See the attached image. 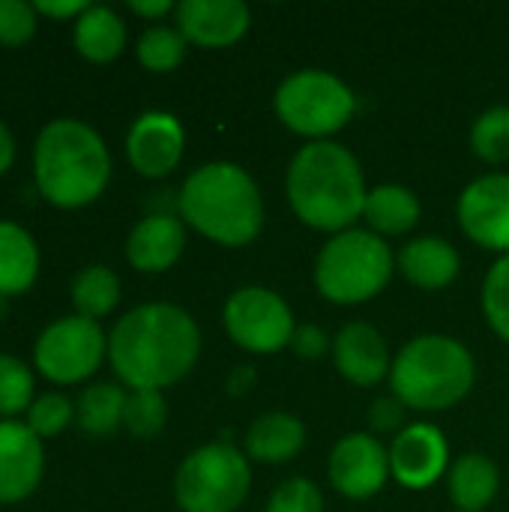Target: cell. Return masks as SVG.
<instances>
[{"label":"cell","mask_w":509,"mask_h":512,"mask_svg":"<svg viewBox=\"0 0 509 512\" xmlns=\"http://www.w3.org/2000/svg\"><path fill=\"white\" fill-rule=\"evenodd\" d=\"M201 333L189 312L171 303H144L126 312L108 339V357L132 390H165L198 360Z\"/></svg>","instance_id":"1"},{"label":"cell","mask_w":509,"mask_h":512,"mask_svg":"<svg viewBox=\"0 0 509 512\" xmlns=\"http://www.w3.org/2000/svg\"><path fill=\"white\" fill-rule=\"evenodd\" d=\"M291 210L318 231H348L366 207L363 168L354 153L336 141L306 144L288 168Z\"/></svg>","instance_id":"2"},{"label":"cell","mask_w":509,"mask_h":512,"mask_svg":"<svg viewBox=\"0 0 509 512\" xmlns=\"http://www.w3.org/2000/svg\"><path fill=\"white\" fill-rule=\"evenodd\" d=\"M33 171L39 192L63 210L96 201L111 177L105 141L81 120H51L33 147Z\"/></svg>","instance_id":"3"},{"label":"cell","mask_w":509,"mask_h":512,"mask_svg":"<svg viewBox=\"0 0 509 512\" xmlns=\"http://www.w3.org/2000/svg\"><path fill=\"white\" fill-rule=\"evenodd\" d=\"M180 213L198 234L222 246H246L264 228L258 183L234 162L192 171L180 189Z\"/></svg>","instance_id":"4"},{"label":"cell","mask_w":509,"mask_h":512,"mask_svg":"<svg viewBox=\"0 0 509 512\" xmlns=\"http://www.w3.org/2000/svg\"><path fill=\"white\" fill-rule=\"evenodd\" d=\"M471 351L450 336H417L390 369L396 399L414 411H447L462 402L474 384Z\"/></svg>","instance_id":"5"},{"label":"cell","mask_w":509,"mask_h":512,"mask_svg":"<svg viewBox=\"0 0 509 512\" xmlns=\"http://www.w3.org/2000/svg\"><path fill=\"white\" fill-rule=\"evenodd\" d=\"M393 252L387 240L372 231L348 228L327 240L315 264V285L318 291L339 303L354 306L381 294L393 276Z\"/></svg>","instance_id":"6"},{"label":"cell","mask_w":509,"mask_h":512,"mask_svg":"<svg viewBox=\"0 0 509 512\" xmlns=\"http://www.w3.org/2000/svg\"><path fill=\"white\" fill-rule=\"evenodd\" d=\"M252 471L246 456L216 441L186 456L174 480V498L183 512H234L249 495Z\"/></svg>","instance_id":"7"},{"label":"cell","mask_w":509,"mask_h":512,"mask_svg":"<svg viewBox=\"0 0 509 512\" xmlns=\"http://www.w3.org/2000/svg\"><path fill=\"white\" fill-rule=\"evenodd\" d=\"M357 99L345 81L324 69H303L276 90V114L297 135L327 141L354 117Z\"/></svg>","instance_id":"8"},{"label":"cell","mask_w":509,"mask_h":512,"mask_svg":"<svg viewBox=\"0 0 509 512\" xmlns=\"http://www.w3.org/2000/svg\"><path fill=\"white\" fill-rule=\"evenodd\" d=\"M108 354L102 327L90 318L72 315L54 321L36 342L33 360L39 372L54 384H78L90 378Z\"/></svg>","instance_id":"9"},{"label":"cell","mask_w":509,"mask_h":512,"mask_svg":"<svg viewBox=\"0 0 509 512\" xmlns=\"http://www.w3.org/2000/svg\"><path fill=\"white\" fill-rule=\"evenodd\" d=\"M228 336L252 354H276L294 339V315L288 303L258 285L240 288L225 303Z\"/></svg>","instance_id":"10"},{"label":"cell","mask_w":509,"mask_h":512,"mask_svg":"<svg viewBox=\"0 0 509 512\" xmlns=\"http://www.w3.org/2000/svg\"><path fill=\"white\" fill-rule=\"evenodd\" d=\"M459 225L477 246L509 255V174L477 177L462 192Z\"/></svg>","instance_id":"11"},{"label":"cell","mask_w":509,"mask_h":512,"mask_svg":"<svg viewBox=\"0 0 509 512\" xmlns=\"http://www.w3.org/2000/svg\"><path fill=\"white\" fill-rule=\"evenodd\" d=\"M390 477V453L372 435H348L330 453V483L354 501H366L384 489Z\"/></svg>","instance_id":"12"},{"label":"cell","mask_w":509,"mask_h":512,"mask_svg":"<svg viewBox=\"0 0 509 512\" xmlns=\"http://www.w3.org/2000/svg\"><path fill=\"white\" fill-rule=\"evenodd\" d=\"M450 447L438 426L411 423L405 426L390 447V474L405 489H429L447 471Z\"/></svg>","instance_id":"13"},{"label":"cell","mask_w":509,"mask_h":512,"mask_svg":"<svg viewBox=\"0 0 509 512\" xmlns=\"http://www.w3.org/2000/svg\"><path fill=\"white\" fill-rule=\"evenodd\" d=\"M42 471V438L33 435L27 423L0 420V504L30 498L42 480Z\"/></svg>","instance_id":"14"},{"label":"cell","mask_w":509,"mask_h":512,"mask_svg":"<svg viewBox=\"0 0 509 512\" xmlns=\"http://www.w3.org/2000/svg\"><path fill=\"white\" fill-rule=\"evenodd\" d=\"M183 126L174 114L147 111L141 114L126 138V156L132 168L144 177H165L177 168L183 156Z\"/></svg>","instance_id":"15"},{"label":"cell","mask_w":509,"mask_h":512,"mask_svg":"<svg viewBox=\"0 0 509 512\" xmlns=\"http://www.w3.org/2000/svg\"><path fill=\"white\" fill-rule=\"evenodd\" d=\"M177 30L201 48H225L249 30V9L240 0H183Z\"/></svg>","instance_id":"16"},{"label":"cell","mask_w":509,"mask_h":512,"mask_svg":"<svg viewBox=\"0 0 509 512\" xmlns=\"http://www.w3.org/2000/svg\"><path fill=\"white\" fill-rule=\"evenodd\" d=\"M333 357H336V369L357 387L381 384L387 378V372L393 369L390 348H387L384 336L372 324H363V321L345 324L339 330Z\"/></svg>","instance_id":"17"},{"label":"cell","mask_w":509,"mask_h":512,"mask_svg":"<svg viewBox=\"0 0 509 512\" xmlns=\"http://www.w3.org/2000/svg\"><path fill=\"white\" fill-rule=\"evenodd\" d=\"M183 246H186L183 222L168 213H156L132 228L126 240V258L141 273H162L177 264Z\"/></svg>","instance_id":"18"},{"label":"cell","mask_w":509,"mask_h":512,"mask_svg":"<svg viewBox=\"0 0 509 512\" xmlns=\"http://www.w3.org/2000/svg\"><path fill=\"white\" fill-rule=\"evenodd\" d=\"M396 264L402 276L423 291H441L459 276V252L441 237H420L408 243Z\"/></svg>","instance_id":"19"},{"label":"cell","mask_w":509,"mask_h":512,"mask_svg":"<svg viewBox=\"0 0 509 512\" xmlns=\"http://www.w3.org/2000/svg\"><path fill=\"white\" fill-rule=\"evenodd\" d=\"M306 444V429L297 417L273 411L264 414L252 423V429L246 432V453L255 462H267V465H279L294 459Z\"/></svg>","instance_id":"20"},{"label":"cell","mask_w":509,"mask_h":512,"mask_svg":"<svg viewBox=\"0 0 509 512\" xmlns=\"http://www.w3.org/2000/svg\"><path fill=\"white\" fill-rule=\"evenodd\" d=\"M39 276L36 240L15 222H0V297L24 294Z\"/></svg>","instance_id":"21"},{"label":"cell","mask_w":509,"mask_h":512,"mask_svg":"<svg viewBox=\"0 0 509 512\" xmlns=\"http://www.w3.org/2000/svg\"><path fill=\"white\" fill-rule=\"evenodd\" d=\"M498 465L483 453L462 456L450 471V498L459 512H483L498 495Z\"/></svg>","instance_id":"22"},{"label":"cell","mask_w":509,"mask_h":512,"mask_svg":"<svg viewBox=\"0 0 509 512\" xmlns=\"http://www.w3.org/2000/svg\"><path fill=\"white\" fill-rule=\"evenodd\" d=\"M126 45V27L117 12L108 6H90L84 15L75 21V48L81 57L93 63H108L114 60Z\"/></svg>","instance_id":"23"},{"label":"cell","mask_w":509,"mask_h":512,"mask_svg":"<svg viewBox=\"0 0 509 512\" xmlns=\"http://www.w3.org/2000/svg\"><path fill=\"white\" fill-rule=\"evenodd\" d=\"M366 222L378 231V234H408L417 222H420V201L414 198L411 189L387 183L378 186L366 195V207H363Z\"/></svg>","instance_id":"24"},{"label":"cell","mask_w":509,"mask_h":512,"mask_svg":"<svg viewBox=\"0 0 509 512\" xmlns=\"http://www.w3.org/2000/svg\"><path fill=\"white\" fill-rule=\"evenodd\" d=\"M78 426L87 435H111L123 423L126 411V393L117 384H93L78 399Z\"/></svg>","instance_id":"25"},{"label":"cell","mask_w":509,"mask_h":512,"mask_svg":"<svg viewBox=\"0 0 509 512\" xmlns=\"http://www.w3.org/2000/svg\"><path fill=\"white\" fill-rule=\"evenodd\" d=\"M120 300V282L108 267H87L72 282V303L81 318H102L108 315Z\"/></svg>","instance_id":"26"},{"label":"cell","mask_w":509,"mask_h":512,"mask_svg":"<svg viewBox=\"0 0 509 512\" xmlns=\"http://www.w3.org/2000/svg\"><path fill=\"white\" fill-rule=\"evenodd\" d=\"M471 147L483 162H507L509 159V108L498 105L477 117L471 129Z\"/></svg>","instance_id":"27"},{"label":"cell","mask_w":509,"mask_h":512,"mask_svg":"<svg viewBox=\"0 0 509 512\" xmlns=\"http://www.w3.org/2000/svg\"><path fill=\"white\" fill-rule=\"evenodd\" d=\"M186 54V36L174 27H150L138 39V60L150 72H171Z\"/></svg>","instance_id":"28"},{"label":"cell","mask_w":509,"mask_h":512,"mask_svg":"<svg viewBox=\"0 0 509 512\" xmlns=\"http://www.w3.org/2000/svg\"><path fill=\"white\" fill-rule=\"evenodd\" d=\"M168 420V408L159 390H132L126 396V411H123V426L135 438H153L162 432Z\"/></svg>","instance_id":"29"},{"label":"cell","mask_w":509,"mask_h":512,"mask_svg":"<svg viewBox=\"0 0 509 512\" xmlns=\"http://www.w3.org/2000/svg\"><path fill=\"white\" fill-rule=\"evenodd\" d=\"M33 375L30 369L9 357L0 354V414L3 417H15L21 411H30L33 405Z\"/></svg>","instance_id":"30"},{"label":"cell","mask_w":509,"mask_h":512,"mask_svg":"<svg viewBox=\"0 0 509 512\" xmlns=\"http://www.w3.org/2000/svg\"><path fill=\"white\" fill-rule=\"evenodd\" d=\"M483 312L492 324V330L509 342V255L495 261V267L486 276L483 285Z\"/></svg>","instance_id":"31"},{"label":"cell","mask_w":509,"mask_h":512,"mask_svg":"<svg viewBox=\"0 0 509 512\" xmlns=\"http://www.w3.org/2000/svg\"><path fill=\"white\" fill-rule=\"evenodd\" d=\"M72 414H75V408H72V402H69L66 396H60V393H45V396H39V399L30 405V411H27V426H30V432L39 435V438H54V435H60V432L69 426Z\"/></svg>","instance_id":"32"},{"label":"cell","mask_w":509,"mask_h":512,"mask_svg":"<svg viewBox=\"0 0 509 512\" xmlns=\"http://www.w3.org/2000/svg\"><path fill=\"white\" fill-rule=\"evenodd\" d=\"M267 512H324V498L312 480L294 477L273 492Z\"/></svg>","instance_id":"33"},{"label":"cell","mask_w":509,"mask_h":512,"mask_svg":"<svg viewBox=\"0 0 509 512\" xmlns=\"http://www.w3.org/2000/svg\"><path fill=\"white\" fill-rule=\"evenodd\" d=\"M36 33V9L24 0H0V45H24Z\"/></svg>","instance_id":"34"},{"label":"cell","mask_w":509,"mask_h":512,"mask_svg":"<svg viewBox=\"0 0 509 512\" xmlns=\"http://www.w3.org/2000/svg\"><path fill=\"white\" fill-rule=\"evenodd\" d=\"M291 348H294L300 357L315 360V357H321V354L327 351V333H324L321 327H312V324L297 327V330H294V339H291Z\"/></svg>","instance_id":"35"},{"label":"cell","mask_w":509,"mask_h":512,"mask_svg":"<svg viewBox=\"0 0 509 512\" xmlns=\"http://www.w3.org/2000/svg\"><path fill=\"white\" fill-rule=\"evenodd\" d=\"M405 420V405L399 399H378L372 408V426L378 432H396Z\"/></svg>","instance_id":"36"},{"label":"cell","mask_w":509,"mask_h":512,"mask_svg":"<svg viewBox=\"0 0 509 512\" xmlns=\"http://www.w3.org/2000/svg\"><path fill=\"white\" fill-rule=\"evenodd\" d=\"M33 9L39 15H51V18H69V15H84L90 9L87 0H36Z\"/></svg>","instance_id":"37"},{"label":"cell","mask_w":509,"mask_h":512,"mask_svg":"<svg viewBox=\"0 0 509 512\" xmlns=\"http://www.w3.org/2000/svg\"><path fill=\"white\" fill-rule=\"evenodd\" d=\"M129 6H132V12H138L144 18H159V15H165V12L174 9L171 0H132Z\"/></svg>","instance_id":"38"},{"label":"cell","mask_w":509,"mask_h":512,"mask_svg":"<svg viewBox=\"0 0 509 512\" xmlns=\"http://www.w3.org/2000/svg\"><path fill=\"white\" fill-rule=\"evenodd\" d=\"M12 159H15V141H12L9 129L3 126V120H0V174H6Z\"/></svg>","instance_id":"39"},{"label":"cell","mask_w":509,"mask_h":512,"mask_svg":"<svg viewBox=\"0 0 509 512\" xmlns=\"http://www.w3.org/2000/svg\"><path fill=\"white\" fill-rule=\"evenodd\" d=\"M252 381H255V372L246 366V369H237L234 372V378H231V393H240V390H249L252 387Z\"/></svg>","instance_id":"40"}]
</instances>
